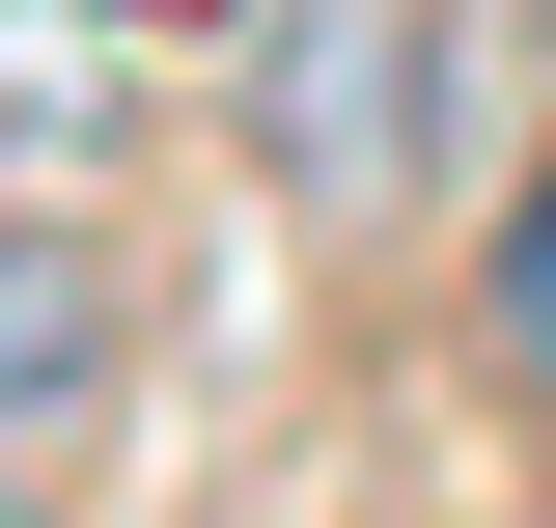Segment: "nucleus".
<instances>
[{"instance_id":"obj_5","label":"nucleus","mask_w":556,"mask_h":528,"mask_svg":"<svg viewBox=\"0 0 556 528\" xmlns=\"http://www.w3.org/2000/svg\"><path fill=\"white\" fill-rule=\"evenodd\" d=\"M0 528H28V501H0Z\"/></svg>"},{"instance_id":"obj_3","label":"nucleus","mask_w":556,"mask_h":528,"mask_svg":"<svg viewBox=\"0 0 556 528\" xmlns=\"http://www.w3.org/2000/svg\"><path fill=\"white\" fill-rule=\"evenodd\" d=\"M473 362H501V390L556 417V139L501 167V251H473Z\"/></svg>"},{"instance_id":"obj_2","label":"nucleus","mask_w":556,"mask_h":528,"mask_svg":"<svg viewBox=\"0 0 556 528\" xmlns=\"http://www.w3.org/2000/svg\"><path fill=\"white\" fill-rule=\"evenodd\" d=\"M112 251H84V223H0V445H28V417H84V390H112Z\"/></svg>"},{"instance_id":"obj_1","label":"nucleus","mask_w":556,"mask_h":528,"mask_svg":"<svg viewBox=\"0 0 556 528\" xmlns=\"http://www.w3.org/2000/svg\"><path fill=\"white\" fill-rule=\"evenodd\" d=\"M417 112H445V28L417 0H278V196H417Z\"/></svg>"},{"instance_id":"obj_4","label":"nucleus","mask_w":556,"mask_h":528,"mask_svg":"<svg viewBox=\"0 0 556 528\" xmlns=\"http://www.w3.org/2000/svg\"><path fill=\"white\" fill-rule=\"evenodd\" d=\"M0 84H28V139H112V0H0Z\"/></svg>"}]
</instances>
